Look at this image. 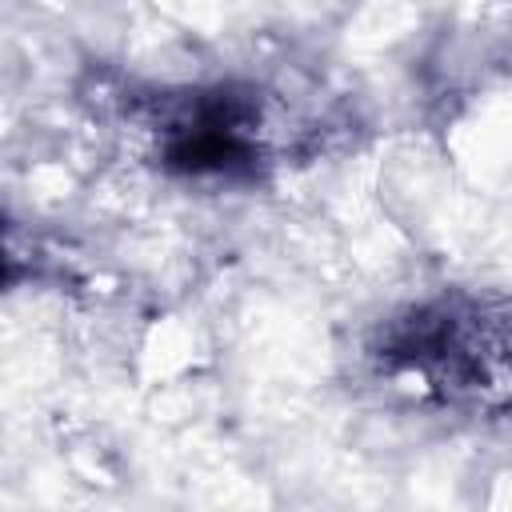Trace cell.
Wrapping results in <instances>:
<instances>
[]
</instances>
